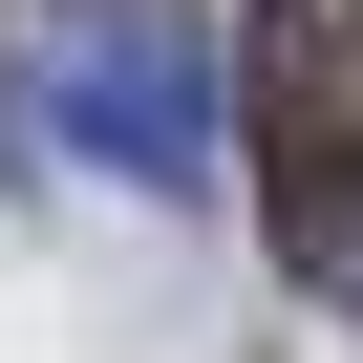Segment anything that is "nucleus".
<instances>
[{"instance_id": "nucleus-1", "label": "nucleus", "mask_w": 363, "mask_h": 363, "mask_svg": "<svg viewBox=\"0 0 363 363\" xmlns=\"http://www.w3.org/2000/svg\"><path fill=\"white\" fill-rule=\"evenodd\" d=\"M235 193L278 278H363V22L342 0H235Z\"/></svg>"}, {"instance_id": "nucleus-2", "label": "nucleus", "mask_w": 363, "mask_h": 363, "mask_svg": "<svg viewBox=\"0 0 363 363\" xmlns=\"http://www.w3.org/2000/svg\"><path fill=\"white\" fill-rule=\"evenodd\" d=\"M43 107L107 150V171H214V86H193V22L171 0H43Z\"/></svg>"}]
</instances>
